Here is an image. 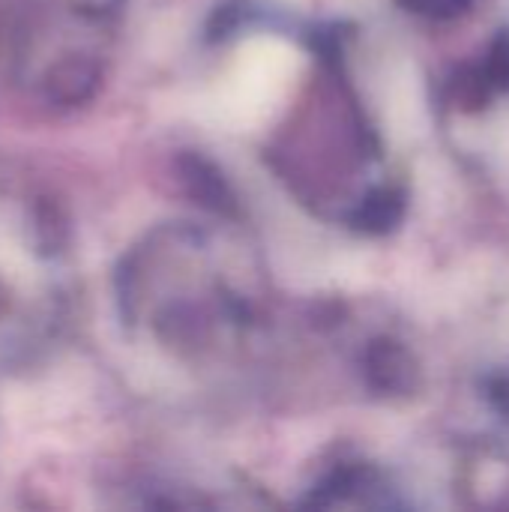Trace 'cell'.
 I'll return each instance as SVG.
<instances>
[{
    "label": "cell",
    "instance_id": "obj_1",
    "mask_svg": "<svg viewBox=\"0 0 509 512\" xmlns=\"http://www.w3.org/2000/svg\"><path fill=\"white\" fill-rule=\"evenodd\" d=\"M366 384L381 396H411L420 387V366L414 354L396 339H375L363 351Z\"/></svg>",
    "mask_w": 509,
    "mask_h": 512
},
{
    "label": "cell",
    "instance_id": "obj_2",
    "mask_svg": "<svg viewBox=\"0 0 509 512\" xmlns=\"http://www.w3.org/2000/svg\"><path fill=\"white\" fill-rule=\"evenodd\" d=\"M363 504V507H390L393 501L387 498V483L381 474L369 465L351 462V465H336L324 480L312 489L309 501L312 507H336V504Z\"/></svg>",
    "mask_w": 509,
    "mask_h": 512
},
{
    "label": "cell",
    "instance_id": "obj_3",
    "mask_svg": "<svg viewBox=\"0 0 509 512\" xmlns=\"http://www.w3.org/2000/svg\"><path fill=\"white\" fill-rule=\"evenodd\" d=\"M180 174L183 183L189 189V195L210 213L216 216H237L240 204H237V192L228 183V177L201 153H186L180 159Z\"/></svg>",
    "mask_w": 509,
    "mask_h": 512
},
{
    "label": "cell",
    "instance_id": "obj_4",
    "mask_svg": "<svg viewBox=\"0 0 509 512\" xmlns=\"http://www.w3.org/2000/svg\"><path fill=\"white\" fill-rule=\"evenodd\" d=\"M405 207H408V195L402 186L393 183H381L372 186L348 213V222L360 231V234H390L402 219H405Z\"/></svg>",
    "mask_w": 509,
    "mask_h": 512
},
{
    "label": "cell",
    "instance_id": "obj_5",
    "mask_svg": "<svg viewBox=\"0 0 509 512\" xmlns=\"http://www.w3.org/2000/svg\"><path fill=\"white\" fill-rule=\"evenodd\" d=\"M480 63H483L489 81L495 84L498 96L509 93V30H501L492 39V45H489V51H486V57Z\"/></svg>",
    "mask_w": 509,
    "mask_h": 512
},
{
    "label": "cell",
    "instance_id": "obj_6",
    "mask_svg": "<svg viewBox=\"0 0 509 512\" xmlns=\"http://www.w3.org/2000/svg\"><path fill=\"white\" fill-rule=\"evenodd\" d=\"M396 3L426 18H453L471 6V0H396Z\"/></svg>",
    "mask_w": 509,
    "mask_h": 512
}]
</instances>
